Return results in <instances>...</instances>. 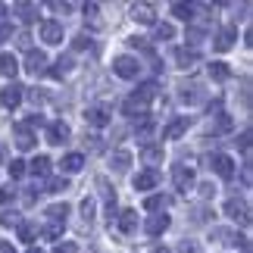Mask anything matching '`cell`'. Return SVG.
I'll return each instance as SVG.
<instances>
[{"instance_id":"6da1fadb","label":"cell","mask_w":253,"mask_h":253,"mask_svg":"<svg viewBox=\"0 0 253 253\" xmlns=\"http://www.w3.org/2000/svg\"><path fill=\"white\" fill-rule=\"evenodd\" d=\"M153 94H157V84H141L138 91H134L128 100L122 103V113L131 116V119H138V116H147V103H150Z\"/></svg>"},{"instance_id":"7a4b0ae2","label":"cell","mask_w":253,"mask_h":253,"mask_svg":"<svg viewBox=\"0 0 253 253\" xmlns=\"http://www.w3.org/2000/svg\"><path fill=\"white\" fill-rule=\"evenodd\" d=\"M225 216H231L235 222H241V225H250V207H247V200L228 197L225 200Z\"/></svg>"},{"instance_id":"3957f363","label":"cell","mask_w":253,"mask_h":253,"mask_svg":"<svg viewBox=\"0 0 253 253\" xmlns=\"http://www.w3.org/2000/svg\"><path fill=\"white\" fill-rule=\"evenodd\" d=\"M113 72L119 75V79H138L141 63L134 60V56H116V60H113Z\"/></svg>"},{"instance_id":"277c9868","label":"cell","mask_w":253,"mask_h":253,"mask_svg":"<svg viewBox=\"0 0 253 253\" xmlns=\"http://www.w3.org/2000/svg\"><path fill=\"white\" fill-rule=\"evenodd\" d=\"M25 72L28 75H44L47 72V53L44 50H28V56H25Z\"/></svg>"},{"instance_id":"5b68a950","label":"cell","mask_w":253,"mask_h":253,"mask_svg":"<svg viewBox=\"0 0 253 253\" xmlns=\"http://www.w3.org/2000/svg\"><path fill=\"white\" fill-rule=\"evenodd\" d=\"M22 91H25V87H22V84H16V82H13V84H6L3 91H0V103H3L6 110H16V106L22 103V97H25Z\"/></svg>"},{"instance_id":"8992f818","label":"cell","mask_w":253,"mask_h":253,"mask_svg":"<svg viewBox=\"0 0 253 253\" xmlns=\"http://www.w3.org/2000/svg\"><path fill=\"white\" fill-rule=\"evenodd\" d=\"M235 41H238V25H225V28L216 35L212 47H216L219 53H225V50H231V47H235Z\"/></svg>"},{"instance_id":"52a82bcc","label":"cell","mask_w":253,"mask_h":253,"mask_svg":"<svg viewBox=\"0 0 253 253\" xmlns=\"http://www.w3.org/2000/svg\"><path fill=\"white\" fill-rule=\"evenodd\" d=\"M41 41L63 44V25L56 22V19H44V22H41Z\"/></svg>"},{"instance_id":"ba28073f","label":"cell","mask_w":253,"mask_h":253,"mask_svg":"<svg viewBox=\"0 0 253 253\" xmlns=\"http://www.w3.org/2000/svg\"><path fill=\"white\" fill-rule=\"evenodd\" d=\"M84 122L94 125V128H106V125H110V110H106V106H87Z\"/></svg>"},{"instance_id":"9c48e42d","label":"cell","mask_w":253,"mask_h":253,"mask_svg":"<svg viewBox=\"0 0 253 253\" xmlns=\"http://www.w3.org/2000/svg\"><path fill=\"white\" fill-rule=\"evenodd\" d=\"M172 181H175V191H191L194 188V172H191V166H175L172 169Z\"/></svg>"},{"instance_id":"30bf717a","label":"cell","mask_w":253,"mask_h":253,"mask_svg":"<svg viewBox=\"0 0 253 253\" xmlns=\"http://www.w3.org/2000/svg\"><path fill=\"white\" fill-rule=\"evenodd\" d=\"M210 166L216 169V175H222V178H231V175H235V160L225 157V153H216V157H210Z\"/></svg>"},{"instance_id":"8fae6325","label":"cell","mask_w":253,"mask_h":253,"mask_svg":"<svg viewBox=\"0 0 253 253\" xmlns=\"http://www.w3.org/2000/svg\"><path fill=\"white\" fill-rule=\"evenodd\" d=\"M69 125H66V122H50V125H47V144H66V141H69Z\"/></svg>"},{"instance_id":"7c38bea8","label":"cell","mask_w":253,"mask_h":253,"mask_svg":"<svg viewBox=\"0 0 253 253\" xmlns=\"http://www.w3.org/2000/svg\"><path fill=\"white\" fill-rule=\"evenodd\" d=\"M166 228H169V216H166V212H157V216H150L147 222H144V231H147L150 238H160Z\"/></svg>"},{"instance_id":"4fadbf2b","label":"cell","mask_w":253,"mask_h":253,"mask_svg":"<svg viewBox=\"0 0 253 253\" xmlns=\"http://www.w3.org/2000/svg\"><path fill=\"white\" fill-rule=\"evenodd\" d=\"M188 125H191L188 116H178L175 122H169L166 128H163V141H175V138H181V134L188 131Z\"/></svg>"},{"instance_id":"5bb4252c","label":"cell","mask_w":253,"mask_h":253,"mask_svg":"<svg viewBox=\"0 0 253 253\" xmlns=\"http://www.w3.org/2000/svg\"><path fill=\"white\" fill-rule=\"evenodd\" d=\"M157 181H160L157 169H144L134 175V191H150V188H157Z\"/></svg>"},{"instance_id":"9a60e30c","label":"cell","mask_w":253,"mask_h":253,"mask_svg":"<svg viewBox=\"0 0 253 253\" xmlns=\"http://www.w3.org/2000/svg\"><path fill=\"white\" fill-rule=\"evenodd\" d=\"M13 134H16V147H19V150H32V147H35V141H38L28 125H16Z\"/></svg>"},{"instance_id":"2e32d148","label":"cell","mask_w":253,"mask_h":253,"mask_svg":"<svg viewBox=\"0 0 253 253\" xmlns=\"http://www.w3.org/2000/svg\"><path fill=\"white\" fill-rule=\"evenodd\" d=\"M116 219H119V231H122V235H134V231H138V212H134V210H122Z\"/></svg>"},{"instance_id":"e0dca14e","label":"cell","mask_w":253,"mask_h":253,"mask_svg":"<svg viewBox=\"0 0 253 253\" xmlns=\"http://www.w3.org/2000/svg\"><path fill=\"white\" fill-rule=\"evenodd\" d=\"M131 19L134 22H144V25H157V16H153L150 3H134L131 6Z\"/></svg>"},{"instance_id":"ac0fdd59","label":"cell","mask_w":253,"mask_h":253,"mask_svg":"<svg viewBox=\"0 0 253 253\" xmlns=\"http://www.w3.org/2000/svg\"><path fill=\"white\" fill-rule=\"evenodd\" d=\"M141 160L150 163V169L157 166V163H163V144H144V147H141Z\"/></svg>"},{"instance_id":"d6986e66","label":"cell","mask_w":253,"mask_h":253,"mask_svg":"<svg viewBox=\"0 0 253 253\" xmlns=\"http://www.w3.org/2000/svg\"><path fill=\"white\" fill-rule=\"evenodd\" d=\"M197 60H200V53L194 50V47H191V50H188V47H178V50H175V63H178L181 69H191Z\"/></svg>"},{"instance_id":"ffe728a7","label":"cell","mask_w":253,"mask_h":253,"mask_svg":"<svg viewBox=\"0 0 253 253\" xmlns=\"http://www.w3.org/2000/svg\"><path fill=\"white\" fill-rule=\"evenodd\" d=\"M82 166H84V157H82V153H66V157H63V163H60V169H63L66 175L79 172Z\"/></svg>"},{"instance_id":"44dd1931","label":"cell","mask_w":253,"mask_h":253,"mask_svg":"<svg viewBox=\"0 0 253 253\" xmlns=\"http://www.w3.org/2000/svg\"><path fill=\"white\" fill-rule=\"evenodd\" d=\"M25 169L32 172L35 178H44V175L50 172V160H47V157H35L32 163H25Z\"/></svg>"},{"instance_id":"7402d4cb","label":"cell","mask_w":253,"mask_h":253,"mask_svg":"<svg viewBox=\"0 0 253 253\" xmlns=\"http://www.w3.org/2000/svg\"><path fill=\"white\" fill-rule=\"evenodd\" d=\"M169 197H166V194H150V197L147 200H144V210H150V212H163V210H166L169 207Z\"/></svg>"},{"instance_id":"603a6c76","label":"cell","mask_w":253,"mask_h":253,"mask_svg":"<svg viewBox=\"0 0 253 253\" xmlns=\"http://www.w3.org/2000/svg\"><path fill=\"white\" fill-rule=\"evenodd\" d=\"M212 238L222 241V244H247V238H241V235H235V231H228V228H212Z\"/></svg>"},{"instance_id":"cb8c5ba5","label":"cell","mask_w":253,"mask_h":253,"mask_svg":"<svg viewBox=\"0 0 253 253\" xmlns=\"http://www.w3.org/2000/svg\"><path fill=\"white\" fill-rule=\"evenodd\" d=\"M19 72V63L13 53H0V75H6V79H13V75Z\"/></svg>"},{"instance_id":"d4e9b609","label":"cell","mask_w":253,"mask_h":253,"mask_svg":"<svg viewBox=\"0 0 253 253\" xmlns=\"http://www.w3.org/2000/svg\"><path fill=\"white\" fill-rule=\"evenodd\" d=\"M72 66H75V63H72V56H60V60L53 63V69H47V72H50L53 79H63V75H69V72H72Z\"/></svg>"},{"instance_id":"484cf974","label":"cell","mask_w":253,"mask_h":253,"mask_svg":"<svg viewBox=\"0 0 253 253\" xmlns=\"http://www.w3.org/2000/svg\"><path fill=\"white\" fill-rule=\"evenodd\" d=\"M13 13L22 19V22H35V19H38V6L35 3H16Z\"/></svg>"},{"instance_id":"4316f807","label":"cell","mask_w":253,"mask_h":253,"mask_svg":"<svg viewBox=\"0 0 253 253\" xmlns=\"http://www.w3.org/2000/svg\"><path fill=\"white\" fill-rule=\"evenodd\" d=\"M128 166H131V153H128V150H116V153H113V169H116V172H125Z\"/></svg>"},{"instance_id":"83f0119b","label":"cell","mask_w":253,"mask_h":253,"mask_svg":"<svg viewBox=\"0 0 253 253\" xmlns=\"http://www.w3.org/2000/svg\"><path fill=\"white\" fill-rule=\"evenodd\" d=\"M210 79H216V82H225V79H231V69H228V63H210Z\"/></svg>"},{"instance_id":"f1b7e54d","label":"cell","mask_w":253,"mask_h":253,"mask_svg":"<svg viewBox=\"0 0 253 253\" xmlns=\"http://www.w3.org/2000/svg\"><path fill=\"white\" fill-rule=\"evenodd\" d=\"M66 216H69V207H66V203H53V207L47 210V219L50 222H63L66 225Z\"/></svg>"},{"instance_id":"f546056e","label":"cell","mask_w":253,"mask_h":253,"mask_svg":"<svg viewBox=\"0 0 253 253\" xmlns=\"http://www.w3.org/2000/svg\"><path fill=\"white\" fill-rule=\"evenodd\" d=\"M19 241H35L38 238V225H35V222H19Z\"/></svg>"},{"instance_id":"4dcf8cb0","label":"cell","mask_w":253,"mask_h":253,"mask_svg":"<svg viewBox=\"0 0 253 253\" xmlns=\"http://www.w3.org/2000/svg\"><path fill=\"white\" fill-rule=\"evenodd\" d=\"M153 38H157V41H169V38H175V28L169 22H157L153 25Z\"/></svg>"},{"instance_id":"1f68e13d","label":"cell","mask_w":253,"mask_h":253,"mask_svg":"<svg viewBox=\"0 0 253 253\" xmlns=\"http://www.w3.org/2000/svg\"><path fill=\"white\" fill-rule=\"evenodd\" d=\"M94 212H97V200H94V197H84V200H82V216H84V225H91V222H94Z\"/></svg>"},{"instance_id":"d6a6232c","label":"cell","mask_w":253,"mask_h":253,"mask_svg":"<svg viewBox=\"0 0 253 253\" xmlns=\"http://www.w3.org/2000/svg\"><path fill=\"white\" fill-rule=\"evenodd\" d=\"M172 13L178 19H184V22H191V19H194V6L191 3H172Z\"/></svg>"},{"instance_id":"836d02e7","label":"cell","mask_w":253,"mask_h":253,"mask_svg":"<svg viewBox=\"0 0 253 253\" xmlns=\"http://www.w3.org/2000/svg\"><path fill=\"white\" fill-rule=\"evenodd\" d=\"M47 191H50V194L69 191V178H66V175H60V178H50V181H47Z\"/></svg>"},{"instance_id":"e575fe53","label":"cell","mask_w":253,"mask_h":253,"mask_svg":"<svg viewBox=\"0 0 253 253\" xmlns=\"http://www.w3.org/2000/svg\"><path fill=\"white\" fill-rule=\"evenodd\" d=\"M63 231H66V225H63V222H50V225L44 228V238L56 241V238H63Z\"/></svg>"},{"instance_id":"d590c367","label":"cell","mask_w":253,"mask_h":253,"mask_svg":"<svg viewBox=\"0 0 253 253\" xmlns=\"http://www.w3.org/2000/svg\"><path fill=\"white\" fill-rule=\"evenodd\" d=\"M72 47H75V50H87V47H91V35H75Z\"/></svg>"},{"instance_id":"8d00e7d4","label":"cell","mask_w":253,"mask_h":253,"mask_svg":"<svg viewBox=\"0 0 253 253\" xmlns=\"http://www.w3.org/2000/svg\"><path fill=\"white\" fill-rule=\"evenodd\" d=\"M9 175H13V178H22V175H25V163L13 160V163H9Z\"/></svg>"},{"instance_id":"74e56055","label":"cell","mask_w":253,"mask_h":253,"mask_svg":"<svg viewBox=\"0 0 253 253\" xmlns=\"http://www.w3.org/2000/svg\"><path fill=\"white\" fill-rule=\"evenodd\" d=\"M9 38H13V25H9L6 19H0V44L9 41Z\"/></svg>"},{"instance_id":"f35d334b","label":"cell","mask_w":253,"mask_h":253,"mask_svg":"<svg viewBox=\"0 0 253 253\" xmlns=\"http://www.w3.org/2000/svg\"><path fill=\"white\" fill-rule=\"evenodd\" d=\"M53 253H75V244H72V241H66V244H56Z\"/></svg>"},{"instance_id":"ab89813d","label":"cell","mask_w":253,"mask_h":253,"mask_svg":"<svg viewBox=\"0 0 253 253\" xmlns=\"http://www.w3.org/2000/svg\"><path fill=\"white\" fill-rule=\"evenodd\" d=\"M13 197H16V191H13V188H0V203H9Z\"/></svg>"},{"instance_id":"60d3db41","label":"cell","mask_w":253,"mask_h":253,"mask_svg":"<svg viewBox=\"0 0 253 253\" xmlns=\"http://www.w3.org/2000/svg\"><path fill=\"white\" fill-rule=\"evenodd\" d=\"M0 222H3V225H19V219L13 216V212H3V216H0Z\"/></svg>"},{"instance_id":"b9f144b4","label":"cell","mask_w":253,"mask_h":253,"mask_svg":"<svg viewBox=\"0 0 253 253\" xmlns=\"http://www.w3.org/2000/svg\"><path fill=\"white\" fill-rule=\"evenodd\" d=\"M150 131H153V122H144V125H141V128H138V134H141V138H147V134H150Z\"/></svg>"},{"instance_id":"7bdbcfd3","label":"cell","mask_w":253,"mask_h":253,"mask_svg":"<svg viewBox=\"0 0 253 253\" xmlns=\"http://www.w3.org/2000/svg\"><path fill=\"white\" fill-rule=\"evenodd\" d=\"M238 144H241V150H247V147H250V131L241 134V141H238Z\"/></svg>"},{"instance_id":"ee69618b","label":"cell","mask_w":253,"mask_h":253,"mask_svg":"<svg viewBox=\"0 0 253 253\" xmlns=\"http://www.w3.org/2000/svg\"><path fill=\"white\" fill-rule=\"evenodd\" d=\"M200 194H203V197H212V194H216V188H212V184H203Z\"/></svg>"},{"instance_id":"f6af8a7d","label":"cell","mask_w":253,"mask_h":253,"mask_svg":"<svg viewBox=\"0 0 253 253\" xmlns=\"http://www.w3.org/2000/svg\"><path fill=\"white\" fill-rule=\"evenodd\" d=\"M16 44H19V47H28V44H32V38H28V35L22 32V35H19V41H16Z\"/></svg>"},{"instance_id":"bcb514c9","label":"cell","mask_w":253,"mask_h":253,"mask_svg":"<svg viewBox=\"0 0 253 253\" xmlns=\"http://www.w3.org/2000/svg\"><path fill=\"white\" fill-rule=\"evenodd\" d=\"M0 253H16V250H13V244H9V241H0Z\"/></svg>"},{"instance_id":"7dc6e473","label":"cell","mask_w":253,"mask_h":253,"mask_svg":"<svg viewBox=\"0 0 253 253\" xmlns=\"http://www.w3.org/2000/svg\"><path fill=\"white\" fill-rule=\"evenodd\" d=\"M178 253H194V244H191V241H184V244L178 247Z\"/></svg>"},{"instance_id":"c3c4849f","label":"cell","mask_w":253,"mask_h":253,"mask_svg":"<svg viewBox=\"0 0 253 253\" xmlns=\"http://www.w3.org/2000/svg\"><path fill=\"white\" fill-rule=\"evenodd\" d=\"M153 253H169V250H166V247H157V250H153Z\"/></svg>"},{"instance_id":"681fc988","label":"cell","mask_w":253,"mask_h":253,"mask_svg":"<svg viewBox=\"0 0 253 253\" xmlns=\"http://www.w3.org/2000/svg\"><path fill=\"white\" fill-rule=\"evenodd\" d=\"M25 253H41V250H38V247H28V250H25Z\"/></svg>"},{"instance_id":"f907efd6","label":"cell","mask_w":253,"mask_h":253,"mask_svg":"<svg viewBox=\"0 0 253 253\" xmlns=\"http://www.w3.org/2000/svg\"><path fill=\"white\" fill-rule=\"evenodd\" d=\"M3 13H6V6H3V3H0V19H3Z\"/></svg>"}]
</instances>
